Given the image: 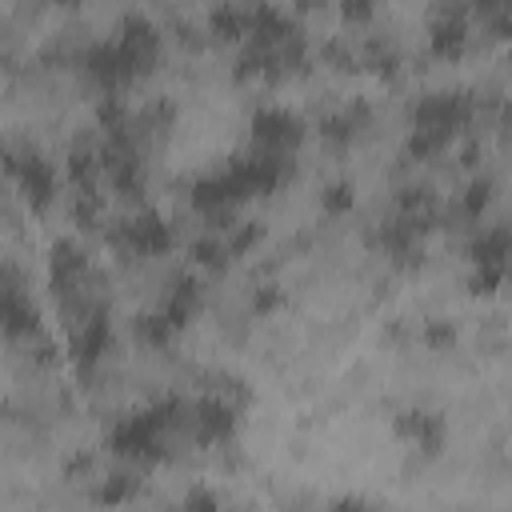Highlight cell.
<instances>
[{"mask_svg": "<svg viewBox=\"0 0 512 512\" xmlns=\"http://www.w3.org/2000/svg\"><path fill=\"white\" fill-rule=\"evenodd\" d=\"M156 308H160L176 328H184V324L200 312V280H196L192 272L172 276V280H168V288H164V296L156 300Z\"/></svg>", "mask_w": 512, "mask_h": 512, "instance_id": "7c38bea8", "label": "cell"}, {"mask_svg": "<svg viewBox=\"0 0 512 512\" xmlns=\"http://www.w3.org/2000/svg\"><path fill=\"white\" fill-rule=\"evenodd\" d=\"M468 40H472V24H468L464 8H452V4L432 8V16H428V52L436 60H460L468 52Z\"/></svg>", "mask_w": 512, "mask_h": 512, "instance_id": "30bf717a", "label": "cell"}, {"mask_svg": "<svg viewBox=\"0 0 512 512\" xmlns=\"http://www.w3.org/2000/svg\"><path fill=\"white\" fill-rule=\"evenodd\" d=\"M372 8L368 4H344V20H368Z\"/></svg>", "mask_w": 512, "mask_h": 512, "instance_id": "ffe728a7", "label": "cell"}, {"mask_svg": "<svg viewBox=\"0 0 512 512\" xmlns=\"http://www.w3.org/2000/svg\"><path fill=\"white\" fill-rule=\"evenodd\" d=\"M512 280V224H480L464 248V284L472 296H492Z\"/></svg>", "mask_w": 512, "mask_h": 512, "instance_id": "6da1fadb", "label": "cell"}, {"mask_svg": "<svg viewBox=\"0 0 512 512\" xmlns=\"http://www.w3.org/2000/svg\"><path fill=\"white\" fill-rule=\"evenodd\" d=\"M112 244L124 256H164L176 244V232H172L168 216H160L156 208H140L112 228Z\"/></svg>", "mask_w": 512, "mask_h": 512, "instance_id": "8992f818", "label": "cell"}, {"mask_svg": "<svg viewBox=\"0 0 512 512\" xmlns=\"http://www.w3.org/2000/svg\"><path fill=\"white\" fill-rule=\"evenodd\" d=\"M80 68H84L88 84H92L96 92H104V96H120L128 84L140 80V72L132 68V60L124 56V48H120L112 36L88 44L84 56H80Z\"/></svg>", "mask_w": 512, "mask_h": 512, "instance_id": "52a82bcc", "label": "cell"}, {"mask_svg": "<svg viewBox=\"0 0 512 512\" xmlns=\"http://www.w3.org/2000/svg\"><path fill=\"white\" fill-rule=\"evenodd\" d=\"M120 48H124V56L132 60V68L144 76L152 64H156V56H160V28L152 24V16H144V12H124L120 20H116V36H112Z\"/></svg>", "mask_w": 512, "mask_h": 512, "instance_id": "8fae6325", "label": "cell"}, {"mask_svg": "<svg viewBox=\"0 0 512 512\" xmlns=\"http://www.w3.org/2000/svg\"><path fill=\"white\" fill-rule=\"evenodd\" d=\"M180 512H224V504H220V496L208 484H192L180 496Z\"/></svg>", "mask_w": 512, "mask_h": 512, "instance_id": "e0dca14e", "label": "cell"}, {"mask_svg": "<svg viewBox=\"0 0 512 512\" xmlns=\"http://www.w3.org/2000/svg\"><path fill=\"white\" fill-rule=\"evenodd\" d=\"M136 332H140L148 344L164 348V344H172V340H176V332H180V328H176L160 308H148V312H140V316H136Z\"/></svg>", "mask_w": 512, "mask_h": 512, "instance_id": "9a60e30c", "label": "cell"}, {"mask_svg": "<svg viewBox=\"0 0 512 512\" xmlns=\"http://www.w3.org/2000/svg\"><path fill=\"white\" fill-rule=\"evenodd\" d=\"M168 424L160 420V412L148 404V408H132V412H120L108 428V448L116 460H128V464H152L164 456V444H168Z\"/></svg>", "mask_w": 512, "mask_h": 512, "instance_id": "7a4b0ae2", "label": "cell"}, {"mask_svg": "<svg viewBox=\"0 0 512 512\" xmlns=\"http://www.w3.org/2000/svg\"><path fill=\"white\" fill-rule=\"evenodd\" d=\"M500 128H504V132H512V96H504V100H500Z\"/></svg>", "mask_w": 512, "mask_h": 512, "instance_id": "44dd1931", "label": "cell"}, {"mask_svg": "<svg viewBox=\"0 0 512 512\" xmlns=\"http://www.w3.org/2000/svg\"><path fill=\"white\" fill-rule=\"evenodd\" d=\"M4 168H8L12 184L20 188V196H24V204L32 212H44V208L56 204V196H60V172H56V164L44 152H36V148H8Z\"/></svg>", "mask_w": 512, "mask_h": 512, "instance_id": "277c9868", "label": "cell"}, {"mask_svg": "<svg viewBox=\"0 0 512 512\" xmlns=\"http://www.w3.org/2000/svg\"><path fill=\"white\" fill-rule=\"evenodd\" d=\"M352 200H356L352 180H332V184L320 192V204H324L328 212H348V208H352Z\"/></svg>", "mask_w": 512, "mask_h": 512, "instance_id": "ac0fdd59", "label": "cell"}, {"mask_svg": "<svg viewBox=\"0 0 512 512\" xmlns=\"http://www.w3.org/2000/svg\"><path fill=\"white\" fill-rule=\"evenodd\" d=\"M304 132L308 128H304L300 112H292L288 104H260L248 120V148L292 160L296 148L304 144Z\"/></svg>", "mask_w": 512, "mask_h": 512, "instance_id": "3957f363", "label": "cell"}, {"mask_svg": "<svg viewBox=\"0 0 512 512\" xmlns=\"http://www.w3.org/2000/svg\"><path fill=\"white\" fill-rule=\"evenodd\" d=\"M208 28H212L216 36H224V40H240V44H244V36H248V8L216 4V8L208 12Z\"/></svg>", "mask_w": 512, "mask_h": 512, "instance_id": "5bb4252c", "label": "cell"}, {"mask_svg": "<svg viewBox=\"0 0 512 512\" xmlns=\"http://www.w3.org/2000/svg\"><path fill=\"white\" fill-rule=\"evenodd\" d=\"M0 328L8 340H32L40 328V312L32 304V296L24 292L16 268H4V288H0Z\"/></svg>", "mask_w": 512, "mask_h": 512, "instance_id": "9c48e42d", "label": "cell"}, {"mask_svg": "<svg viewBox=\"0 0 512 512\" xmlns=\"http://www.w3.org/2000/svg\"><path fill=\"white\" fill-rule=\"evenodd\" d=\"M324 512H380V508L368 496H360V492H340V496H332L324 504Z\"/></svg>", "mask_w": 512, "mask_h": 512, "instance_id": "d6986e66", "label": "cell"}, {"mask_svg": "<svg viewBox=\"0 0 512 512\" xmlns=\"http://www.w3.org/2000/svg\"><path fill=\"white\" fill-rule=\"evenodd\" d=\"M140 492V480H136V472H132V464L128 468H116V472H108L100 484H96V504H104V508H116V504H128L132 496Z\"/></svg>", "mask_w": 512, "mask_h": 512, "instance_id": "4fadbf2b", "label": "cell"}, {"mask_svg": "<svg viewBox=\"0 0 512 512\" xmlns=\"http://www.w3.org/2000/svg\"><path fill=\"white\" fill-rule=\"evenodd\" d=\"M392 432L400 444H408L412 452L420 456H436L448 440V420L436 412V408H424V404H408L392 416Z\"/></svg>", "mask_w": 512, "mask_h": 512, "instance_id": "ba28073f", "label": "cell"}, {"mask_svg": "<svg viewBox=\"0 0 512 512\" xmlns=\"http://www.w3.org/2000/svg\"><path fill=\"white\" fill-rule=\"evenodd\" d=\"M488 204H492V180H488V176H472V180L460 188V212H464L468 220H480Z\"/></svg>", "mask_w": 512, "mask_h": 512, "instance_id": "2e32d148", "label": "cell"}, {"mask_svg": "<svg viewBox=\"0 0 512 512\" xmlns=\"http://www.w3.org/2000/svg\"><path fill=\"white\" fill-rule=\"evenodd\" d=\"M240 428V408L224 396V392H204L196 400H188V412H184V436L200 448H216V444H228Z\"/></svg>", "mask_w": 512, "mask_h": 512, "instance_id": "5b68a950", "label": "cell"}]
</instances>
